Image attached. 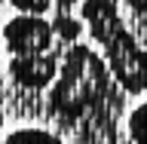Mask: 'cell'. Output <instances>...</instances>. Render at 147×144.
Returning <instances> with one entry per match:
<instances>
[{
    "mask_svg": "<svg viewBox=\"0 0 147 144\" xmlns=\"http://www.w3.org/2000/svg\"><path fill=\"white\" fill-rule=\"evenodd\" d=\"M126 6L135 12V16H141V18H147V0H126Z\"/></svg>",
    "mask_w": 147,
    "mask_h": 144,
    "instance_id": "obj_9",
    "label": "cell"
},
{
    "mask_svg": "<svg viewBox=\"0 0 147 144\" xmlns=\"http://www.w3.org/2000/svg\"><path fill=\"white\" fill-rule=\"evenodd\" d=\"M0 144H64L61 138L49 132V129H40V126H22L16 132H9Z\"/></svg>",
    "mask_w": 147,
    "mask_h": 144,
    "instance_id": "obj_6",
    "label": "cell"
},
{
    "mask_svg": "<svg viewBox=\"0 0 147 144\" xmlns=\"http://www.w3.org/2000/svg\"><path fill=\"white\" fill-rule=\"evenodd\" d=\"M0 49H3V37H0Z\"/></svg>",
    "mask_w": 147,
    "mask_h": 144,
    "instance_id": "obj_12",
    "label": "cell"
},
{
    "mask_svg": "<svg viewBox=\"0 0 147 144\" xmlns=\"http://www.w3.org/2000/svg\"><path fill=\"white\" fill-rule=\"evenodd\" d=\"M0 129H3V110H0Z\"/></svg>",
    "mask_w": 147,
    "mask_h": 144,
    "instance_id": "obj_11",
    "label": "cell"
},
{
    "mask_svg": "<svg viewBox=\"0 0 147 144\" xmlns=\"http://www.w3.org/2000/svg\"><path fill=\"white\" fill-rule=\"evenodd\" d=\"M52 31H55V40L67 49V46L80 43L86 25H83V18L74 16L71 9H55V16H52Z\"/></svg>",
    "mask_w": 147,
    "mask_h": 144,
    "instance_id": "obj_5",
    "label": "cell"
},
{
    "mask_svg": "<svg viewBox=\"0 0 147 144\" xmlns=\"http://www.w3.org/2000/svg\"><path fill=\"white\" fill-rule=\"evenodd\" d=\"M80 18L89 37L101 46V58L107 64L110 77L126 95H144L147 92V46L135 40L126 28L123 16L113 0H83Z\"/></svg>",
    "mask_w": 147,
    "mask_h": 144,
    "instance_id": "obj_2",
    "label": "cell"
},
{
    "mask_svg": "<svg viewBox=\"0 0 147 144\" xmlns=\"http://www.w3.org/2000/svg\"><path fill=\"white\" fill-rule=\"evenodd\" d=\"M3 46L9 49V58L16 55H40L49 52L55 46H61L55 40L52 22L46 16H12L0 31Z\"/></svg>",
    "mask_w": 147,
    "mask_h": 144,
    "instance_id": "obj_3",
    "label": "cell"
},
{
    "mask_svg": "<svg viewBox=\"0 0 147 144\" xmlns=\"http://www.w3.org/2000/svg\"><path fill=\"white\" fill-rule=\"evenodd\" d=\"M18 16H46L49 9H55L52 0H9Z\"/></svg>",
    "mask_w": 147,
    "mask_h": 144,
    "instance_id": "obj_8",
    "label": "cell"
},
{
    "mask_svg": "<svg viewBox=\"0 0 147 144\" xmlns=\"http://www.w3.org/2000/svg\"><path fill=\"white\" fill-rule=\"evenodd\" d=\"M129 138L132 144H147V101L129 114Z\"/></svg>",
    "mask_w": 147,
    "mask_h": 144,
    "instance_id": "obj_7",
    "label": "cell"
},
{
    "mask_svg": "<svg viewBox=\"0 0 147 144\" xmlns=\"http://www.w3.org/2000/svg\"><path fill=\"white\" fill-rule=\"evenodd\" d=\"M61 58H64V46H55L49 52H40V55H16L9 58V77L16 86L22 89H31V92H40V89H49L58 77V68H61Z\"/></svg>",
    "mask_w": 147,
    "mask_h": 144,
    "instance_id": "obj_4",
    "label": "cell"
},
{
    "mask_svg": "<svg viewBox=\"0 0 147 144\" xmlns=\"http://www.w3.org/2000/svg\"><path fill=\"white\" fill-rule=\"evenodd\" d=\"M46 110L61 129H71L80 138L83 126H89L86 144H95L104 129H113V117L123 110V89L92 46L74 43L64 49L58 77L49 86Z\"/></svg>",
    "mask_w": 147,
    "mask_h": 144,
    "instance_id": "obj_1",
    "label": "cell"
},
{
    "mask_svg": "<svg viewBox=\"0 0 147 144\" xmlns=\"http://www.w3.org/2000/svg\"><path fill=\"white\" fill-rule=\"evenodd\" d=\"M55 3V9H74L77 3H83V0H52Z\"/></svg>",
    "mask_w": 147,
    "mask_h": 144,
    "instance_id": "obj_10",
    "label": "cell"
}]
</instances>
